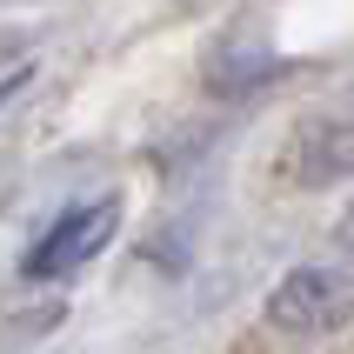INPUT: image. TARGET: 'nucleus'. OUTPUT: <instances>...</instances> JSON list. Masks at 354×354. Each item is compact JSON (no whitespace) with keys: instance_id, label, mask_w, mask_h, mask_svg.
<instances>
[{"instance_id":"obj_1","label":"nucleus","mask_w":354,"mask_h":354,"mask_svg":"<svg viewBox=\"0 0 354 354\" xmlns=\"http://www.w3.org/2000/svg\"><path fill=\"white\" fill-rule=\"evenodd\" d=\"M274 174L301 194L315 187H335V180H354V80L335 87L328 100H315L308 114L288 127V147H281Z\"/></svg>"},{"instance_id":"obj_2","label":"nucleus","mask_w":354,"mask_h":354,"mask_svg":"<svg viewBox=\"0 0 354 354\" xmlns=\"http://www.w3.org/2000/svg\"><path fill=\"white\" fill-rule=\"evenodd\" d=\"M354 321V261H301L274 281L268 295V328L274 335H295V341H315V335H335Z\"/></svg>"},{"instance_id":"obj_3","label":"nucleus","mask_w":354,"mask_h":354,"mask_svg":"<svg viewBox=\"0 0 354 354\" xmlns=\"http://www.w3.org/2000/svg\"><path fill=\"white\" fill-rule=\"evenodd\" d=\"M114 227H120V201H80V207H67L27 248V281H60V274H74V268H87L114 241Z\"/></svg>"},{"instance_id":"obj_4","label":"nucleus","mask_w":354,"mask_h":354,"mask_svg":"<svg viewBox=\"0 0 354 354\" xmlns=\"http://www.w3.org/2000/svg\"><path fill=\"white\" fill-rule=\"evenodd\" d=\"M335 241H341V254L354 261V207H348V221H341V234H335Z\"/></svg>"},{"instance_id":"obj_5","label":"nucleus","mask_w":354,"mask_h":354,"mask_svg":"<svg viewBox=\"0 0 354 354\" xmlns=\"http://www.w3.org/2000/svg\"><path fill=\"white\" fill-rule=\"evenodd\" d=\"M20 80H27V74H7V80H0V107H7V100L20 94Z\"/></svg>"}]
</instances>
